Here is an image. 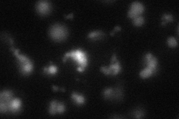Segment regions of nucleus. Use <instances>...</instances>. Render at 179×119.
<instances>
[{"label": "nucleus", "instance_id": "nucleus-22", "mask_svg": "<svg viewBox=\"0 0 179 119\" xmlns=\"http://www.w3.org/2000/svg\"><path fill=\"white\" fill-rule=\"evenodd\" d=\"M0 111L2 113H4L8 111V105L5 103L0 102Z\"/></svg>", "mask_w": 179, "mask_h": 119}, {"label": "nucleus", "instance_id": "nucleus-5", "mask_svg": "<svg viewBox=\"0 0 179 119\" xmlns=\"http://www.w3.org/2000/svg\"><path fill=\"white\" fill-rule=\"evenodd\" d=\"M36 9L40 15H46L51 11V4L48 1H39L36 5Z\"/></svg>", "mask_w": 179, "mask_h": 119}, {"label": "nucleus", "instance_id": "nucleus-24", "mask_svg": "<svg viewBox=\"0 0 179 119\" xmlns=\"http://www.w3.org/2000/svg\"><path fill=\"white\" fill-rule=\"evenodd\" d=\"M77 70L78 71V72H84V68H83V67H81V66H79V67H78L77 68Z\"/></svg>", "mask_w": 179, "mask_h": 119}, {"label": "nucleus", "instance_id": "nucleus-23", "mask_svg": "<svg viewBox=\"0 0 179 119\" xmlns=\"http://www.w3.org/2000/svg\"><path fill=\"white\" fill-rule=\"evenodd\" d=\"M120 29H121L120 27H119V26H117V27H115V28L113 29V31L111 32V35H113V33H114V31H117V30H120Z\"/></svg>", "mask_w": 179, "mask_h": 119}, {"label": "nucleus", "instance_id": "nucleus-8", "mask_svg": "<svg viewBox=\"0 0 179 119\" xmlns=\"http://www.w3.org/2000/svg\"><path fill=\"white\" fill-rule=\"evenodd\" d=\"M13 99V93L9 90H4L0 93V102L8 104Z\"/></svg>", "mask_w": 179, "mask_h": 119}, {"label": "nucleus", "instance_id": "nucleus-14", "mask_svg": "<svg viewBox=\"0 0 179 119\" xmlns=\"http://www.w3.org/2000/svg\"><path fill=\"white\" fill-rule=\"evenodd\" d=\"M57 104H58V101L57 100H52L50 102L49 104V113L51 115H54L56 114L57 112Z\"/></svg>", "mask_w": 179, "mask_h": 119}, {"label": "nucleus", "instance_id": "nucleus-18", "mask_svg": "<svg viewBox=\"0 0 179 119\" xmlns=\"http://www.w3.org/2000/svg\"><path fill=\"white\" fill-rule=\"evenodd\" d=\"M163 19V22L161 23V24L164 25H165L166 23V22H172V21H173V17L172 16V15L170 14H164L163 15V17L162 18H161Z\"/></svg>", "mask_w": 179, "mask_h": 119}, {"label": "nucleus", "instance_id": "nucleus-26", "mask_svg": "<svg viewBox=\"0 0 179 119\" xmlns=\"http://www.w3.org/2000/svg\"><path fill=\"white\" fill-rule=\"evenodd\" d=\"M53 89H54L55 91H57V90L58 89V88H57L56 86H53Z\"/></svg>", "mask_w": 179, "mask_h": 119}, {"label": "nucleus", "instance_id": "nucleus-25", "mask_svg": "<svg viewBox=\"0 0 179 119\" xmlns=\"http://www.w3.org/2000/svg\"><path fill=\"white\" fill-rule=\"evenodd\" d=\"M73 17V14H72V13H70V14H69L68 16H66V18H70V17Z\"/></svg>", "mask_w": 179, "mask_h": 119}, {"label": "nucleus", "instance_id": "nucleus-3", "mask_svg": "<svg viewBox=\"0 0 179 119\" xmlns=\"http://www.w3.org/2000/svg\"><path fill=\"white\" fill-rule=\"evenodd\" d=\"M70 57L73 58V59L79 64L80 66L84 68V67L87 66V56H86V54H85L84 52H83L82 51L78 49V50L72 51L66 53L65 55H64V58H63V62H65L66 58Z\"/></svg>", "mask_w": 179, "mask_h": 119}, {"label": "nucleus", "instance_id": "nucleus-12", "mask_svg": "<svg viewBox=\"0 0 179 119\" xmlns=\"http://www.w3.org/2000/svg\"><path fill=\"white\" fill-rule=\"evenodd\" d=\"M113 92L114 89L113 88H107L104 89L103 97L105 99H113Z\"/></svg>", "mask_w": 179, "mask_h": 119}, {"label": "nucleus", "instance_id": "nucleus-9", "mask_svg": "<svg viewBox=\"0 0 179 119\" xmlns=\"http://www.w3.org/2000/svg\"><path fill=\"white\" fill-rule=\"evenodd\" d=\"M130 9L132 10L134 12H135L138 16H139L144 11V6L140 2H134L131 5Z\"/></svg>", "mask_w": 179, "mask_h": 119}, {"label": "nucleus", "instance_id": "nucleus-10", "mask_svg": "<svg viewBox=\"0 0 179 119\" xmlns=\"http://www.w3.org/2000/svg\"><path fill=\"white\" fill-rule=\"evenodd\" d=\"M72 98L74 100V102L76 103L77 105H82V104H84L85 102V98L84 97L82 96L81 95H78V93L73 92L72 93Z\"/></svg>", "mask_w": 179, "mask_h": 119}, {"label": "nucleus", "instance_id": "nucleus-15", "mask_svg": "<svg viewBox=\"0 0 179 119\" xmlns=\"http://www.w3.org/2000/svg\"><path fill=\"white\" fill-rule=\"evenodd\" d=\"M153 74H154V72H153L151 69H149V68H146V67H145V69H143V70H142L141 72H140L139 75H140V77H141L142 78H147L148 77L151 76Z\"/></svg>", "mask_w": 179, "mask_h": 119}, {"label": "nucleus", "instance_id": "nucleus-4", "mask_svg": "<svg viewBox=\"0 0 179 119\" xmlns=\"http://www.w3.org/2000/svg\"><path fill=\"white\" fill-rule=\"evenodd\" d=\"M144 63H145L146 68L151 69L153 72L155 73L157 71V66H158V60L155 57H153L152 54L150 53L145 54L144 56Z\"/></svg>", "mask_w": 179, "mask_h": 119}, {"label": "nucleus", "instance_id": "nucleus-11", "mask_svg": "<svg viewBox=\"0 0 179 119\" xmlns=\"http://www.w3.org/2000/svg\"><path fill=\"white\" fill-rule=\"evenodd\" d=\"M104 36V33L101 31H93L90 33L87 36L89 39H92V40H97V39H102V37Z\"/></svg>", "mask_w": 179, "mask_h": 119}, {"label": "nucleus", "instance_id": "nucleus-1", "mask_svg": "<svg viewBox=\"0 0 179 119\" xmlns=\"http://www.w3.org/2000/svg\"><path fill=\"white\" fill-rule=\"evenodd\" d=\"M11 50L13 51V54L18 60V66H19L20 72L24 75H28V74H31V72L33 70V64H32L31 60L25 55L19 54V50L14 49L13 46H11Z\"/></svg>", "mask_w": 179, "mask_h": 119}, {"label": "nucleus", "instance_id": "nucleus-21", "mask_svg": "<svg viewBox=\"0 0 179 119\" xmlns=\"http://www.w3.org/2000/svg\"><path fill=\"white\" fill-rule=\"evenodd\" d=\"M144 115V112L142 110H136L134 112V117L136 118H140Z\"/></svg>", "mask_w": 179, "mask_h": 119}, {"label": "nucleus", "instance_id": "nucleus-20", "mask_svg": "<svg viewBox=\"0 0 179 119\" xmlns=\"http://www.w3.org/2000/svg\"><path fill=\"white\" fill-rule=\"evenodd\" d=\"M168 45H170V47H176L178 45L177 40L174 38V37H170L167 40Z\"/></svg>", "mask_w": 179, "mask_h": 119}, {"label": "nucleus", "instance_id": "nucleus-7", "mask_svg": "<svg viewBox=\"0 0 179 119\" xmlns=\"http://www.w3.org/2000/svg\"><path fill=\"white\" fill-rule=\"evenodd\" d=\"M121 66L120 63L119 61L111 62L110 66L107 68V74H112V75H116L120 72Z\"/></svg>", "mask_w": 179, "mask_h": 119}, {"label": "nucleus", "instance_id": "nucleus-17", "mask_svg": "<svg viewBox=\"0 0 179 119\" xmlns=\"http://www.w3.org/2000/svg\"><path fill=\"white\" fill-rule=\"evenodd\" d=\"M123 97V91L122 89L119 87L117 88L114 89V92H113V99H117V100H120Z\"/></svg>", "mask_w": 179, "mask_h": 119}, {"label": "nucleus", "instance_id": "nucleus-19", "mask_svg": "<svg viewBox=\"0 0 179 119\" xmlns=\"http://www.w3.org/2000/svg\"><path fill=\"white\" fill-rule=\"evenodd\" d=\"M65 111V106L63 102H58L57 104V112L62 113Z\"/></svg>", "mask_w": 179, "mask_h": 119}, {"label": "nucleus", "instance_id": "nucleus-13", "mask_svg": "<svg viewBox=\"0 0 179 119\" xmlns=\"http://www.w3.org/2000/svg\"><path fill=\"white\" fill-rule=\"evenodd\" d=\"M44 71V73L49 74V75H54L57 72V67L54 65H51L49 67H45Z\"/></svg>", "mask_w": 179, "mask_h": 119}, {"label": "nucleus", "instance_id": "nucleus-2", "mask_svg": "<svg viewBox=\"0 0 179 119\" xmlns=\"http://www.w3.org/2000/svg\"><path fill=\"white\" fill-rule=\"evenodd\" d=\"M49 35L55 41L64 40L67 36V30L62 25L55 24L49 29Z\"/></svg>", "mask_w": 179, "mask_h": 119}, {"label": "nucleus", "instance_id": "nucleus-6", "mask_svg": "<svg viewBox=\"0 0 179 119\" xmlns=\"http://www.w3.org/2000/svg\"><path fill=\"white\" fill-rule=\"evenodd\" d=\"M8 111L12 113H18L20 111L21 100L18 98H13L8 104Z\"/></svg>", "mask_w": 179, "mask_h": 119}, {"label": "nucleus", "instance_id": "nucleus-16", "mask_svg": "<svg viewBox=\"0 0 179 119\" xmlns=\"http://www.w3.org/2000/svg\"><path fill=\"white\" fill-rule=\"evenodd\" d=\"M144 23V18L142 16H137L133 19V24L135 26H141Z\"/></svg>", "mask_w": 179, "mask_h": 119}]
</instances>
